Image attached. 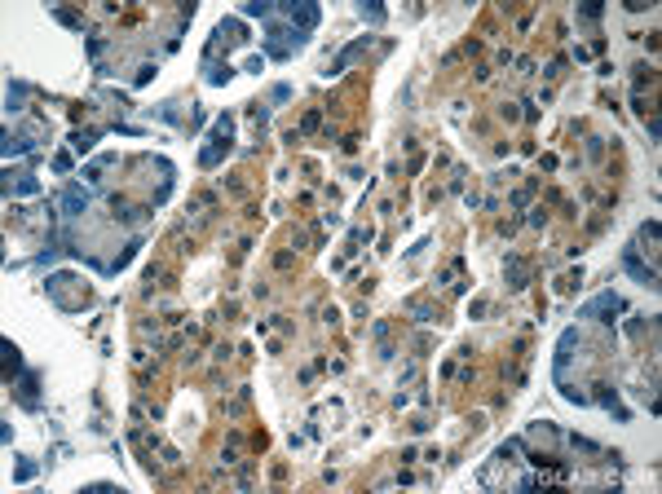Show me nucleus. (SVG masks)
I'll use <instances>...</instances> for the list:
<instances>
[{
  "mask_svg": "<svg viewBox=\"0 0 662 494\" xmlns=\"http://www.w3.org/2000/svg\"><path fill=\"white\" fill-rule=\"evenodd\" d=\"M261 40H265V53H270V58L287 62V58H292L296 49H305V40H309V35H305V31H296L292 22H270Z\"/></svg>",
  "mask_w": 662,
  "mask_h": 494,
  "instance_id": "obj_1",
  "label": "nucleus"
},
{
  "mask_svg": "<svg viewBox=\"0 0 662 494\" xmlns=\"http://www.w3.org/2000/svg\"><path fill=\"white\" fill-rule=\"evenodd\" d=\"M230 128H234V119H230V115H221V119H216V128H212V137H208L212 146H203V155H199V164H203V168H216V164H221V155H230Z\"/></svg>",
  "mask_w": 662,
  "mask_h": 494,
  "instance_id": "obj_2",
  "label": "nucleus"
},
{
  "mask_svg": "<svg viewBox=\"0 0 662 494\" xmlns=\"http://www.w3.org/2000/svg\"><path fill=\"white\" fill-rule=\"evenodd\" d=\"M622 270L636 274V279H641L645 287H658V270L641 261V247H636V243H631V247H622Z\"/></svg>",
  "mask_w": 662,
  "mask_h": 494,
  "instance_id": "obj_3",
  "label": "nucleus"
},
{
  "mask_svg": "<svg viewBox=\"0 0 662 494\" xmlns=\"http://www.w3.org/2000/svg\"><path fill=\"white\" fill-rule=\"evenodd\" d=\"M613 313H622V296L613 292H600L592 305H583V318H600V322H613Z\"/></svg>",
  "mask_w": 662,
  "mask_h": 494,
  "instance_id": "obj_4",
  "label": "nucleus"
},
{
  "mask_svg": "<svg viewBox=\"0 0 662 494\" xmlns=\"http://www.w3.org/2000/svg\"><path fill=\"white\" fill-rule=\"evenodd\" d=\"M283 14H287V22H292L296 31H305V35L318 27V5H287Z\"/></svg>",
  "mask_w": 662,
  "mask_h": 494,
  "instance_id": "obj_5",
  "label": "nucleus"
},
{
  "mask_svg": "<svg viewBox=\"0 0 662 494\" xmlns=\"http://www.w3.org/2000/svg\"><path fill=\"white\" fill-rule=\"evenodd\" d=\"M574 344H579V327H570L561 335V344H557V362H552L557 380H565V367H570V358H574Z\"/></svg>",
  "mask_w": 662,
  "mask_h": 494,
  "instance_id": "obj_6",
  "label": "nucleus"
},
{
  "mask_svg": "<svg viewBox=\"0 0 662 494\" xmlns=\"http://www.w3.org/2000/svg\"><path fill=\"white\" fill-rule=\"evenodd\" d=\"M84 208H89V190L67 186V195H62V216H80Z\"/></svg>",
  "mask_w": 662,
  "mask_h": 494,
  "instance_id": "obj_7",
  "label": "nucleus"
},
{
  "mask_svg": "<svg viewBox=\"0 0 662 494\" xmlns=\"http://www.w3.org/2000/svg\"><path fill=\"white\" fill-rule=\"evenodd\" d=\"M35 384H40V376H22V384H18V402L27 406V411H35V406H40V397H35Z\"/></svg>",
  "mask_w": 662,
  "mask_h": 494,
  "instance_id": "obj_8",
  "label": "nucleus"
},
{
  "mask_svg": "<svg viewBox=\"0 0 662 494\" xmlns=\"http://www.w3.org/2000/svg\"><path fill=\"white\" fill-rule=\"evenodd\" d=\"M367 44H371V35H363V40H358V44H349V49H345V53H340V58H336V62H331V71H327V76H340V71H345L349 62H354V58L363 53Z\"/></svg>",
  "mask_w": 662,
  "mask_h": 494,
  "instance_id": "obj_9",
  "label": "nucleus"
},
{
  "mask_svg": "<svg viewBox=\"0 0 662 494\" xmlns=\"http://www.w3.org/2000/svg\"><path fill=\"white\" fill-rule=\"evenodd\" d=\"M27 93H31V84H22V80H9V93H5L9 111H22V102H27Z\"/></svg>",
  "mask_w": 662,
  "mask_h": 494,
  "instance_id": "obj_10",
  "label": "nucleus"
},
{
  "mask_svg": "<svg viewBox=\"0 0 662 494\" xmlns=\"http://www.w3.org/2000/svg\"><path fill=\"white\" fill-rule=\"evenodd\" d=\"M22 371V358H18V344L14 340H5V380H14Z\"/></svg>",
  "mask_w": 662,
  "mask_h": 494,
  "instance_id": "obj_11",
  "label": "nucleus"
},
{
  "mask_svg": "<svg viewBox=\"0 0 662 494\" xmlns=\"http://www.w3.org/2000/svg\"><path fill=\"white\" fill-rule=\"evenodd\" d=\"M503 270L512 274V287H525V265L516 261V256H508V265H503Z\"/></svg>",
  "mask_w": 662,
  "mask_h": 494,
  "instance_id": "obj_12",
  "label": "nucleus"
},
{
  "mask_svg": "<svg viewBox=\"0 0 662 494\" xmlns=\"http://www.w3.org/2000/svg\"><path fill=\"white\" fill-rule=\"evenodd\" d=\"M93 141H98V132L89 128V132H76V137H71V146H76V150L84 155V150H93Z\"/></svg>",
  "mask_w": 662,
  "mask_h": 494,
  "instance_id": "obj_13",
  "label": "nucleus"
},
{
  "mask_svg": "<svg viewBox=\"0 0 662 494\" xmlns=\"http://www.w3.org/2000/svg\"><path fill=\"white\" fill-rule=\"evenodd\" d=\"M31 477H35V464H31V459H22V464H18V473H14V481L22 486V481H31Z\"/></svg>",
  "mask_w": 662,
  "mask_h": 494,
  "instance_id": "obj_14",
  "label": "nucleus"
},
{
  "mask_svg": "<svg viewBox=\"0 0 662 494\" xmlns=\"http://www.w3.org/2000/svg\"><path fill=\"white\" fill-rule=\"evenodd\" d=\"M358 14L371 18V22H384V9H380V5H358Z\"/></svg>",
  "mask_w": 662,
  "mask_h": 494,
  "instance_id": "obj_15",
  "label": "nucleus"
},
{
  "mask_svg": "<svg viewBox=\"0 0 662 494\" xmlns=\"http://www.w3.org/2000/svg\"><path fill=\"white\" fill-rule=\"evenodd\" d=\"M243 14H247V18H270L274 9H270V5H243Z\"/></svg>",
  "mask_w": 662,
  "mask_h": 494,
  "instance_id": "obj_16",
  "label": "nucleus"
},
{
  "mask_svg": "<svg viewBox=\"0 0 662 494\" xmlns=\"http://www.w3.org/2000/svg\"><path fill=\"white\" fill-rule=\"evenodd\" d=\"M270 98H274V102H287V98H292V89H287V84H274Z\"/></svg>",
  "mask_w": 662,
  "mask_h": 494,
  "instance_id": "obj_17",
  "label": "nucleus"
}]
</instances>
